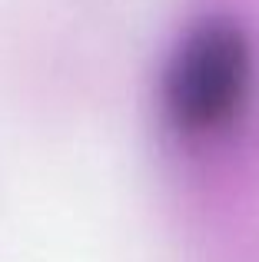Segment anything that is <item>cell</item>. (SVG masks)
<instances>
[{"label": "cell", "instance_id": "obj_1", "mask_svg": "<svg viewBox=\"0 0 259 262\" xmlns=\"http://www.w3.org/2000/svg\"><path fill=\"white\" fill-rule=\"evenodd\" d=\"M253 47L236 20L206 17L176 43L163 73V106L183 136H213L246 106Z\"/></svg>", "mask_w": 259, "mask_h": 262}]
</instances>
